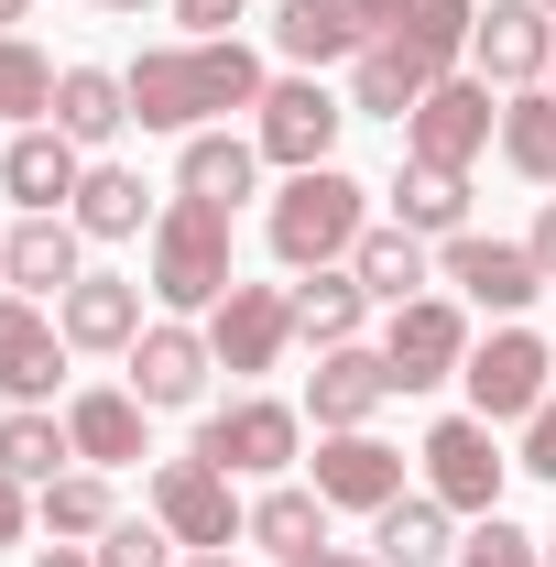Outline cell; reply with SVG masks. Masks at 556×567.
I'll return each mask as SVG.
<instances>
[{
  "instance_id": "ab89813d",
  "label": "cell",
  "mask_w": 556,
  "mask_h": 567,
  "mask_svg": "<svg viewBox=\"0 0 556 567\" xmlns=\"http://www.w3.org/2000/svg\"><path fill=\"white\" fill-rule=\"evenodd\" d=\"M251 0H175V22L197 33V44H229V22H240Z\"/></svg>"
},
{
  "instance_id": "2e32d148",
  "label": "cell",
  "mask_w": 556,
  "mask_h": 567,
  "mask_svg": "<svg viewBox=\"0 0 556 567\" xmlns=\"http://www.w3.org/2000/svg\"><path fill=\"white\" fill-rule=\"evenodd\" d=\"M393 404V360L382 350H317V371H306V415H317V436H349V425H371Z\"/></svg>"
},
{
  "instance_id": "44dd1931",
  "label": "cell",
  "mask_w": 556,
  "mask_h": 567,
  "mask_svg": "<svg viewBox=\"0 0 556 567\" xmlns=\"http://www.w3.org/2000/svg\"><path fill=\"white\" fill-rule=\"evenodd\" d=\"M76 240H87L76 218H22V229L0 240V284H11V295H33V306H55V295L87 274V262H76Z\"/></svg>"
},
{
  "instance_id": "681fc988",
  "label": "cell",
  "mask_w": 556,
  "mask_h": 567,
  "mask_svg": "<svg viewBox=\"0 0 556 567\" xmlns=\"http://www.w3.org/2000/svg\"><path fill=\"white\" fill-rule=\"evenodd\" d=\"M546 567H556V535H546Z\"/></svg>"
},
{
  "instance_id": "83f0119b",
  "label": "cell",
  "mask_w": 556,
  "mask_h": 567,
  "mask_svg": "<svg viewBox=\"0 0 556 567\" xmlns=\"http://www.w3.org/2000/svg\"><path fill=\"white\" fill-rule=\"evenodd\" d=\"M66 218L87 229V240H132V229H153L164 208H153V186H142L132 164H87V186H76Z\"/></svg>"
},
{
  "instance_id": "7c38bea8",
  "label": "cell",
  "mask_w": 556,
  "mask_h": 567,
  "mask_svg": "<svg viewBox=\"0 0 556 567\" xmlns=\"http://www.w3.org/2000/svg\"><path fill=\"white\" fill-rule=\"evenodd\" d=\"M0 186H11V208H22V218H66L76 186H87V153H76L55 121H33V132L0 142Z\"/></svg>"
},
{
  "instance_id": "e0dca14e",
  "label": "cell",
  "mask_w": 556,
  "mask_h": 567,
  "mask_svg": "<svg viewBox=\"0 0 556 567\" xmlns=\"http://www.w3.org/2000/svg\"><path fill=\"white\" fill-rule=\"evenodd\" d=\"M317 502L328 513H382V502H404V447H382L371 425H349L317 447Z\"/></svg>"
},
{
  "instance_id": "c3c4849f",
  "label": "cell",
  "mask_w": 556,
  "mask_h": 567,
  "mask_svg": "<svg viewBox=\"0 0 556 567\" xmlns=\"http://www.w3.org/2000/svg\"><path fill=\"white\" fill-rule=\"evenodd\" d=\"M99 11H153V0H99Z\"/></svg>"
},
{
  "instance_id": "4fadbf2b",
  "label": "cell",
  "mask_w": 556,
  "mask_h": 567,
  "mask_svg": "<svg viewBox=\"0 0 556 567\" xmlns=\"http://www.w3.org/2000/svg\"><path fill=\"white\" fill-rule=\"evenodd\" d=\"M132 393L153 404V415H175V404H197L208 393V371H218V350H208V328H186V317H153L132 350Z\"/></svg>"
},
{
  "instance_id": "d4e9b609",
  "label": "cell",
  "mask_w": 556,
  "mask_h": 567,
  "mask_svg": "<svg viewBox=\"0 0 556 567\" xmlns=\"http://www.w3.org/2000/svg\"><path fill=\"white\" fill-rule=\"evenodd\" d=\"M262 175V142L240 132H186V164H175V197H208V208H240Z\"/></svg>"
},
{
  "instance_id": "3957f363",
  "label": "cell",
  "mask_w": 556,
  "mask_h": 567,
  "mask_svg": "<svg viewBox=\"0 0 556 567\" xmlns=\"http://www.w3.org/2000/svg\"><path fill=\"white\" fill-rule=\"evenodd\" d=\"M229 284H240L229 208H208V197H164V218H153V295H164L175 317H208Z\"/></svg>"
},
{
  "instance_id": "4dcf8cb0",
  "label": "cell",
  "mask_w": 556,
  "mask_h": 567,
  "mask_svg": "<svg viewBox=\"0 0 556 567\" xmlns=\"http://www.w3.org/2000/svg\"><path fill=\"white\" fill-rule=\"evenodd\" d=\"M470 33H481V0H404V22H393V44H404L425 76H459Z\"/></svg>"
},
{
  "instance_id": "8d00e7d4",
  "label": "cell",
  "mask_w": 556,
  "mask_h": 567,
  "mask_svg": "<svg viewBox=\"0 0 556 567\" xmlns=\"http://www.w3.org/2000/svg\"><path fill=\"white\" fill-rule=\"evenodd\" d=\"M459 567H546V535H524V524L481 513V524H470V546H459Z\"/></svg>"
},
{
  "instance_id": "6da1fadb",
  "label": "cell",
  "mask_w": 556,
  "mask_h": 567,
  "mask_svg": "<svg viewBox=\"0 0 556 567\" xmlns=\"http://www.w3.org/2000/svg\"><path fill=\"white\" fill-rule=\"evenodd\" d=\"M132 76V121L142 132H218L229 110H262V55L229 33V44H153L142 66H121Z\"/></svg>"
},
{
  "instance_id": "603a6c76",
  "label": "cell",
  "mask_w": 556,
  "mask_h": 567,
  "mask_svg": "<svg viewBox=\"0 0 556 567\" xmlns=\"http://www.w3.org/2000/svg\"><path fill=\"white\" fill-rule=\"evenodd\" d=\"M44 121H55L76 153H99L110 132H132V76H110V66H66V76H55V110H44Z\"/></svg>"
},
{
  "instance_id": "7a4b0ae2",
  "label": "cell",
  "mask_w": 556,
  "mask_h": 567,
  "mask_svg": "<svg viewBox=\"0 0 556 567\" xmlns=\"http://www.w3.org/2000/svg\"><path fill=\"white\" fill-rule=\"evenodd\" d=\"M262 229H274L284 274H328V262L360 251V229H371V186L339 175V164H306V175H284V197H274Z\"/></svg>"
},
{
  "instance_id": "4316f807",
  "label": "cell",
  "mask_w": 556,
  "mask_h": 567,
  "mask_svg": "<svg viewBox=\"0 0 556 567\" xmlns=\"http://www.w3.org/2000/svg\"><path fill=\"white\" fill-rule=\"evenodd\" d=\"M371 328V295H360V274L349 262H328V274L295 284V339H317V350H349Z\"/></svg>"
},
{
  "instance_id": "b9f144b4",
  "label": "cell",
  "mask_w": 556,
  "mask_h": 567,
  "mask_svg": "<svg viewBox=\"0 0 556 567\" xmlns=\"http://www.w3.org/2000/svg\"><path fill=\"white\" fill-rule=\"evenodd\" d=\"M524 251H535V274L556 284V197H546V218H535V240H524Z\"/></svg>"
},
{
  "instance_id": "74e56055",
  "label": "cell",
  "mask_w": 556,
  "mask_h": 567,
  "mask_svg": "<svg viewBox=\"0 0 556 567\" xmlns=\"http://www.w3.org/2000/svg\"><path fill=\"white\" fill-rule=\"evenodd\" d=\"M87 557H99V567H186V546H175L164 524H110Z\"/></svg>"
},
{
  "instance_id": "7dc6e473",
  "label": "cell",
  "mask_w": 556,
  "mask_h": 567,
  "mask_svg": "<svg viewBox=\"0 0 556 567\" xmlns=\"http://www.w3.org/2000/svg\"><path fill=\"white\" fill-rule=\"evenodd\" d=\"M186 567H240V557H229V546H208V557H186Z\"/></svg>"
},
{
  "instance_id": "1f68e13d",
  "label": "cell",
  "mask_w": 556,
  "mask_h": 567,
  "mask_svg": "<svg viewBox=\"0 0 556 567\" xmlns=\"http://www.w3.org/2000/svg\"><path fill=\"white\" fill-rule=\"evenodd\" d=\"M349 274H360V295H371V306H415V295H425V240L404 229V218H393V229H360Z\"/></svg>"
},
{
  "instance_id": "f6af8a7d",
  "label": "cell",
  "mask_w": 556,
  "mask_h": 567,
  "mask_svg": "<svg viewBox=\"0 0 556 567\" xmlns=\"http://www.w3.org/2000/svg\"><path fill=\"white\" fill-rule=\"evenodd\" d=\"M33 567H99V557H87V546H44Z\"/></svg>"
},
{
  "instance_id": "ee69618b",
  "label": "cell",
  "mask_w": 556,
  "mask_h": 567,
  "mask_svg": "<svg viewBox=\"0 0 556 567\" xmlns=\"http://www.w3.org/2000/svg\"><path fill=\"white\" fill-rule=\"evenodd\" d=\"M349 11H360L371 33H393V22H404V0H349Z\"/></svg>"
},
{
  "instance_id": "f1b7e54d",
  "label": "cell",
  "mask_w": 556,
  "mask_h": 567,
  "mask_svg": "<svg viewBox=\"0 0 556 567\" xmlns=\"http://www.w3.org/2000/svg\"><path fill=\"white\" fill-rule=\"evenodd\" d=\"M371 557L382 567H447V502L436 492H404L371 513Z\"/></svg>"
},
{
  "instance_id": "5b68a950",
  "label": "cell",
  "mask_w": 556,
  "mask_h": 567,
  "mask_svg": "<svg viewBox=\"0 0 556 567\" xmlns=\"http://www.w3.org/2000/svg\"><path fill=\"white\" fill-rule=\"evenodd\" d=\"M546 371H556V350L535 339V328H491V339H470V360H459V382H470V415L481 425H524L535 404H546Z\"/></svg>"
},
{
  "instance_id": "8fae6325",
  "label": "cell",
  "mask_w": 556,
  "mask_h": 567,
  "mask_svg": "<svg viewBox=\"0 0 556 567\" xmlns=\"http://www.w3.org/2000/svg\"><path fill=\"white\" fill-rule=\"evenodd\" d=\"M208 350H218V371H274L284 350H295V284H229L208 306Z\"/></svg>"
},
{
  "instance_id": "9a60e30c",
  "label": "cell",
  "mask_w": 556,
  "mask_h": 567,
  "mask_svg": "<svg viewBox=\"0 0 556 567\" xmlns=\"http://www.w3.org/2000/svg\"><path fill=\"white\" fill-rule=\"evenodd\" d=\"M436 262H447V284H459L470 306H491V317H524V306L546 295L535 251H524V240H491V229H459V240H447Z\"/></svg>"
},
{
  "instance_id": "8992f818",
  "label": "cell",
  "mask_w": 556,
  "mask_h": 567,
  "mask_svg": "<svg viewBox=\"0 0 556 567\" xmlns=\"http://www.w3.org/2000/svg\"><path fill=\"white\" fill-rule=\"evenodd\" d=\"M382 360H393V393H436V382H459V360H470V317H459V295L382 306Z\"/></svg>"
},
{
  "instance_id": "f546056e",
  "label": "cell",
  "mask_w": 556,
  "mask_h": 567,
  "mask_svg": "<svg viewBox=\"0 0 556 567\" xmlns=\"http://www.w3.org/2000/svg\"><path fill=\"white\" fill-rule=\"evenodd\" d=\"M66 458H76L66 415H44V404H11V415H0V470H11L22 492H44V481H66Z\"/></svg>"
},
{
  "instance_id": "60d3db41",
  "label": "cell",
  "mask_w": 556,
  "mask_h": 567,
  "mask_svg": "<svg viewBox=\"0 0 556 567\" xmlns=\"http://www.w3.org/2000/svg\"><path fill=\"white\" fill-rule=\"evenodd\" d=\"M22 524H33V492H22V481L0 470V546H22Z\"/></svg>"
},
{
  "instance_id": "d6a6232c",
  "label": "cell",
  "mask_w": 556,
  "mask_h": 567,
  "mask_svg": "<svg viewBox=\"0 0 556 567\" xmlns=\"http://www.w3.org/2000/svg\"><path fill=\"white\" fill-rule=\"evenodd\" d=\"M262 557H306V546H328V502H317V481H274V492L251 502V524H240Z\"/></svg>"
},
{
  "instance_id": "e575fe53",
  "label": "cell",
  "mask_w": 556,
  "mask_h": 567,
  "mask_svg": "<svg viewBox=\"0 0 556 567\" xmlns=\"http://www.w3.org/2000/svg\"><path fill=\"white\" fill-rule=\"evenodd\" d=\"M502 164H513V175H535V186H556V87L502 99Z\"/></svg>"
},
{
  "instance_id": "bcb514c9",
  "label": "cell",
  "mask_w": 556,
  "mask_h": 567,
  "mask_svg": "<svg viewBox=\"0 0 556 567\" xmlns=\"http://www.w3.org/2000/svg\"><path fill=\"white\" fill-rule=\"evenodd\" d=\"M22 11H33V0H0V33H22Z\"/></svg>"
},
{
  "instance_id": "836d02e7",
  "label": "cell",
  "mask_w": 556,
  "mask_h": 567,
  "mask_svg": "<svg viewBox=\"0 0 556 567\" xmlns=\"http://www.w3.org/2000/svg\"><path fill=\"white\" fill-rule=\"evenodd\" d=\"M33 513H44V535H66V546H87V535H110V524H121L110 470H66V481H44V492H33Z\"/></svg>"
},
{
  "instance_id": "9c48e42d",
  "label": "cell",
  "mask_w": 556,
  "mask_h": 567,
  "mask_svg": "<svg viewBox=\"0 0 556 567\" xmlns=\"http://www.w3.org/2000/svg\"><path fill=\"white\" fill-rule=\"evenodd\" d=\"M153 524H164L186 557H208V546H240V524H251V513L229 502V470H208V458L186 447V458H164V470H153Z\"/></svg>"
},
{
  "instance_id": "5bb4252c",
  "label": "cell",
  "mask_w": 556,
  "mask_h": 567,
  "mask_svg": "<svg viewBox=\"0 0 556 567\" xmlns=\"http://www.w3.org/2000/svg\"><path fill=\"white\" fill-rule=\"evenodd\" d=\"M470 55H481V76L491 87H546V66H556V22H546V0H491L481 11V33H470Z\"/></svg>"
},
{
  "instance_id": "7bdbcfd3",
  "label": "cell",
  "mask_w": 556,
  "mask_h": 567,
  "mask_svg": "<svg viewBox=\"0 0 556 567\" xmlns=\"http://www.w3.org/2000/svg\"><path fill=\"white\" fill-rule=\"evenodd\" d=\"M284 567H382V557H349V546H306V557H284Z\"/></svg>"
},
{
  "instance_id": "f907efd6",
  "label": "cell",
  "mask_w": 556,
  "mask_h": 567,
  "mask_svg": "<svg viewBox=\"0 0 556 567\" xmlns=\"http://www.w3.org/2000/svg\"><path fill=\"white\" fill-rule=\"evenodd\" d=\"M546 87H556V66H546Z\"/></svg>"
},
{
  "instance_id": "d590c367",
  "label": "cell",
  "mask_w": 556,
  "mask_h": 567,
  "mask_svg": "<svg viewBox=\"0 0 556 567\" xmlns=\"http://www.w3.org/2000/svg\"><path fill=\"white\" fill-rule=\"evenodd\" d=\"M55 76L66 66H44V44L0 33V121H44V110H55Z\"/></svg>"
},
{
  "instance_id": "f35d334b",
  "label": "cell",
  "mask_w": 556,
  "mask_h": 567,
  "mask_svg": "<svg viewBox=\"0 0 556 567\" xmlns=\"http://www.w3.org/2000/svg\"><path fill=\"white\" fill-rule=\"evenodd\" d=\"M513 470H535V481H556V393L535 404V415H524V458H513Z\"/></svg>"
},
{
  "instance_id": "52a82bcc",
  "label": "cell",
  "mask_w": 556,
  "mask_h": 567,
  "mask_svg": "<svg viewBox=\"0 0 556 567\" xmlns=\"http://www.w3.org/2000/svg\"><path fill=\"white\" fill-rule=\"evenodd\" d=\"M339 132H349V99H328L317 76H274V87H262V110H251V142H262V164H284V175L328 164Z\"/></svg>"
},
{
  "instance_id": "ba28073f",
  "label": "cell",
  "mask_w": 556,
  "mask_h": 567,
  "mask_svg": "<svg viewBox=\"0 0 556 567\" xmlns=\"http://www.w3.org/2000/svg\"><path fill=\"white\" fill-rule=\"evenodd\" d=\"M491 142H502V110H491V76H436L415 99V121H404V153L415 164H481Z\"/></svg>"
},
{
  "instance_id": "30bf717a",
  "label": "cell",
  "mask_w": 556,
  "mask_h": 567,
  "mask_svg": "<svg viewBox=\"0 0 556 567\" xmlns=\"http://www.w3.org/2000/svg\"><path fill=\"white\" fill-rule=\"evenodd\" d=\"M415 458H425V492L447 502V513H470V524H481V513H502V470H513V458L491 447L481 415H436Z\"/></svg>"
},
{
  "instance_id": "7402d4cb",
  "label": "cell",
  "mask_w": 556,
  "mask_h": 567,
  "mask_svg": "<svg viewBox=\"0 0 556 567\" xmlns=\"http://www.w3.org/2000/svg\"><path fill=\"white\" fill-rule=\"evenodd\" d=\"M371 44V22L349 11V0H274V55H295V66H349Z\"/></svg>"
},
{
  "instance_id": "ac0fdd59",
  "label": "cell",
  "mask_w": 556,
  "mask_h": 567,
  "mask_svg": "<svg viewBox=\"0 0 556 567\" xmlns=\"http://www.w3.org/2000/svg\"><path fill=\"white\" fill-rule=\"evenodd\" d=\"M55 371H66V328H55V306L0 295V393H11V404H44Z\"/></svg>"
},
{
  "instance_id": "ffe728a7",
  "label": "cell",
  "mask_w": 556,
  "mask_h": 567,
  "mask_svg": "<svg viewBox=\"0 0 556 567\" xmlns=\"http://www.w3.org/2000/svg\"><path fill=\"white\" fill-rule=\"evenodd\" d=\"M142 415H153V404H142L132 382H99V393H76V404H66L76 458H87V470H142V458H153V447H142Z\"/></svg>"
},
{
  "instance_id": "cb8c5ba5",
  "label": "cell",
  "mask_w": 556,
  "mask_h": 567,
  "mask_svg": "<svg viewBox=\"0 0 556 567\" xmlns=\"http://www.w3.org/2000/svg\"><path fill=\"white\" fill-rule=\"evenodd\" d=\"M425 87H436V76H425L415 55L393 44V33H371V44L349 55V121H360V110H371V121H415Z\"/></svg>"
},
{
  "instance_id": "d6986e66",
  "label": "cell",
  "mask_w": 556,
  "mask_h": 567,
  "mask_svg": "<svg viewBox=\"0 0 556 567\" xmlns=\"http://www.w3.org/2000/svg\"><path fill=\"white\" fill-rule=\"evenodd\" d=\"M55 328H66V350H132L142 339V284L132 274H76L55 295Z\"/></svg>"
},
{
  "instance_id": "277c9868",
  "label": "cell",
  "mask_w": 556,
  "mask_h": 567,
  "mask_svg": "<svg viewBox=\"0 0 556 567\" xmlns=\"http://www.w3.org/2000/svg\"><path fill=\"white\" fill-rule=\"evenodd\" d=\"M295 447H306V415L274 404V393H240V404H218V415L197 425V458L229 470V481H284Z\"/></svg>"
},
{
  "instance_id": "484cf974",
  "label": "cell",
  "mask_w": 556,
  "mask_h": 567,
  "mask_svg": "<svg viewBox=\"0 0 556 567\" xmlns=\"http://www.w3.org/2000/svg\"><path fill=\"white\" fill-rule=\"evenodd\" d=\"M393 218H404L415 240H459V229H470V175L404 153V175H393Z\"/></svg>"
},
{
  "instance_id": "816d5d0a",
  "label": "cell",
  "mask_w": 556,
  "mask_h": 567,
  "mask_svg": "<svg viewBox=\"0 0 556 567\" xmlns=\"http://www.w3.org/2000/svg\"><path fill=\"white\" fill-rule=\"evenodd\" d=\"M546 11H556V0H546Z\"/></svg>"
}]
</instances>
